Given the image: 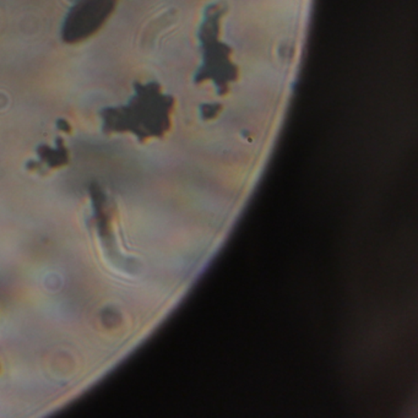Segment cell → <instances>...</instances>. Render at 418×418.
<instances>
[{
	"instance_id": "cell-1",
	"label": "cell",
	"mask_w": 418,
	"mask_h": 418,
	"mask_svg": "<svg viewBox=\"0 0 418 418\" xmlns=\"http://www.w3.org/2000/svg\"><path fill=\"white\" fill-rule=\"evenodd\" d=\"M178 102L158 81H135L134 95L127 105L100 112L102 130L106 134L132 133L140 141L163 138L172 129Z\"/></svg>"
},
{
	"instance_id": "cell-2",
	"label": "cell",
	"mask_w": 418,
	"mask_h": 418,
	"mask_svg": "<svg viewBox=\"0 0 418 418\" xmlns=\"http://www.w3.org/2000/svg\"><path fill=\"white\" fill-rule=\"evenodd\" d=\"M118 0H78L63 23L62 41L78 45L97 34L117 8Z\"/></svg>"
},
{
	"instance_id": "cell-3",
	"label": "cell",
	"mask_w": 418,
	"mask_h": 418,
	"mask_svg": "<svg viewBox=\"0 0 418 418\" xmlns=\"http://www.w3.org/2000/svg\"><path fill=\"white\" fill-rule=\"evenodd\" d=\"M39 158L42 161L47 162L50 168H58L65 166L69 162V152L64 145L62 138L56 139V149H52L50 146L42 145L39 147Z\"/></svg>"
},
{
	"instance_id": "cell-4",
	"label": "cell",
	"mask_w": 418,
	"mask_h": 418,
	"mask_svg": "<svg viewBox=\"0 0 418 418\" xmlns=\"http://www.w3.org/2000/svg\"><path fill=\"white\" fill-rule=\"evenodd\" d=\"M56 127L63 130V132H65V133H70L72 132V125L70 123L65 121V119H59V121H56Z\"/></svg>"
}]
</instances>
